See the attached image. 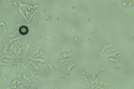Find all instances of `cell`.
<instances>
[{
    "label": "cell",
    "instance_id": "cell-1",
    "mask_svg": "<svg viewBox=\"0 0 134 89\" xmlns=\"http://www.w3.org/2000/svg\"><path fill=\"white\" fill-rule=\"evenodd\" d=\"M19 32L22 35H26L29 32V29L25 26H22L19 29Z\"/></svg>",
    "mask_w": 134,
    "mask_h": 89
}]
</instances>
